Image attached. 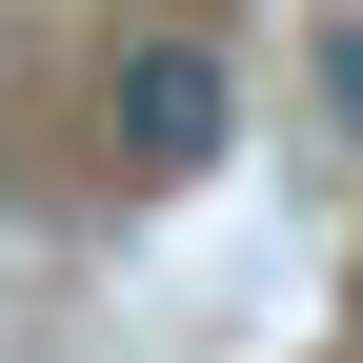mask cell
<instances>
[{
	"mask_svg": "<svg viewBox=\"0 0 363 363\" xmlns=\"http://www.w3.org/2000/svg\"><path fill=\"white\" fill-rule=\"evenodd\" d=\"M323 121H343V142H363V0H343V21H323Z\"/></svg>",
	"mask_w": 363,
	"mask_h": 363,
	"instance_id": "cell-2",
	"label": "cell"
},
{
	"mask_svg": "<svg viewBox=\"0 0 363 363\" xmlns=\"http://www.w3.org/2000/svg\"><path fill=\"white\" fill-rule=\"evenodd\" d=\"M101 142H121V182H202L222 142H242V61H222L202 21H142L121 81H101Z\"/></svg>",
	"mask_w": 363,
	"mask_h": 363,
	"instance_id": "cell-1",
	"label": "cell"
}]
</instances>
